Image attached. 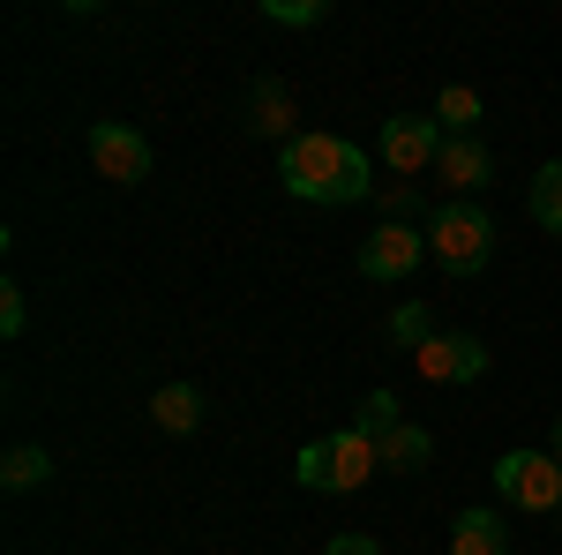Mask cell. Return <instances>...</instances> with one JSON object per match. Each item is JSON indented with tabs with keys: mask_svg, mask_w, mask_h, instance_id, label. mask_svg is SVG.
<instances>
[{
	"mask_svg": "<svg viewBox=\"0 0 562 555\" xmlns=\"http://www.w3.org/2000/svg\"><path fill=\"white\" fill-rule=\"evenodd\" d=\"M278 180L285 196L301 203H323V211H346V203H368L375 196V173H368V151L346 143L330 129H301L285 151H278Z\"/></svg>",
	"mask_w": 562,
	"mask_h": 555,
	"instance_id": "1",
	"label": "cell"
},
{
	"mask_svg": "<svg viewBox=\"0 0 562 555\" xmlns=\"http://www.w3.org/2000/svg\"><path fill=\"white\" fill-rule=\"evenodd\" d=\"M375 473H383V458H375V443H368L360 428L315 435V443H301V458H293V480L315 488V496H352V488H368Z\"/></svg>",
	"mask_w": 562,
	"mask_h": 555,
	"instance_id": "2",
	"label": "cell"
},
{
	"mask_svg": "<svg viewBox=\"0 0 562 555\" xmlns=\"http://www.w3.org/2000/svg\"><path fill=\"white\" fill-rule=\"evenodd\" d=\"M428 256L450 270V278H480L487 263H495V218L480 211V203H435L428 211Z\"/></svg>",
	"mask_w": 562,
	"mask_h": 555,
	"instance_id": "3",
	"label": "cell"
},
{
	"mask_svg": "<svg viewBox=\"0 0 562 555\" xmlns=\"http://www.w3.org/2000/svg\"><path fill=\"white\" fill-rule=\"evenodd\" d=\"M360 435H368V443H375V458H383V473H420L435 458V435L420 421H405V406H397V398H390V390H375V398H368V406H360Z\"/></svg>",
	"mask_w": 562,
	"mask_h": 555,
	"instance_id": "4",
	"label": "cell"
},
{
	"mask_svg": "<svg viewBox=\"0 0 562 555\" xmlns=\"http://www.w3.org/2000/svg\"><path fill=\"white\" fill-rule=\"evenodd\" d=\"M487 480H495V496H503L510 511H562V466H555V451H503Z\"/></svg>",
	"mask_w": 562,
	"mask_h": 555,
	"instance_id": "5",
	"label": "cell"
},
{
	"mask_svg": "<svg viewBox=\"0 0 562 555\" xmlns=\"http://www.w3.org/2000/svg\"><path fill=\"white\" fill-rule=\"evenodd\" d=\"M442 143H450V135H442V121H435V113H390L383 129H375L383 166L405 173V180H413V173H428L435 158H442Z\"/></svg>",
	"mask_w": 562,
	"mask_h": 555,
	"instance_id": "6",
	"label": "cell"
},
{
	"mask_svg": "<svg viewBox=\"0 0 562 555\" xmlns=\"http://www.w3.org/2000/svg\"><path fill=\"white\" fill-rule=\"evenodd\" d=\"M90 166L105 173V180H121V188H135V180H150L158 151H150V135L128 129V121H90Z\"/></svg>",
	"mask_w": 562,
	"mask_h": 555,
	"instance_id": "7",
	"label": "cell"
},
{
	"mask_svg": "<svg viewBox=\"0 0 562 555\" xmlns=\"http://www.w3.org/2000/svg\"><path fill=\"white\" fill-rule=\"evenodd\" d=\"M420 263H428V233H413V225H390L383 218L360 241V278H375V286H405Z\"/></svg>",
	"mask_w": 562,
	"mask_h": 555,
	"instance_id": "8",
	"label": "cell"
},
{
	"mask_svg": "<svg viewBox=\"0 0 562 555\" xmlns=\"http://www.w3.org/2000/svg\"><path fill=\"white\" fill-rule=\"evenodd\" d=\"M413 360H420L428 384H480V376H487V345H480L473 331H435Z\"/></svg>",
	"mask_w": 562,
	"mask_h": 555,
	"instance_id": "9",
	"label": "cell"
},
{
	"mask_svg": "<svg viewBox=\"0 0 562 555\" xmlns=\"http://www.w3.org/2000/svg\"><path fill=\"white\" fill-rule=\"evenodd\" d=\"M435 180H442L458 203H473L480 188L495 180V158H487V143H480V135H450V143H442V158H435Z\"/></svg>",
	"mask_w": 562,
	"mask_h": 555,
	"instance_id": "10",
	"label": "cell"
},
{
	"mask_svg": "<svg viewBox=\"0 0 562 555\" xmlns=\"http://www.w3.org/2000/svg\"><path fill=\"white\" fill-rule=\"evenodd\" d=\"M248 129L256 135H270V143H278V151H285V143H293V90L278 84V76H262L256 90H248Z\"/></svg>",
	"mask_w": 562,
	"mask_h": 555,
	"instance_id": "11",
	"label": "cell"
},
{
	"mask_svg": "<svg viewBox=\"0 0 562 555\" xmlns=\"http://www.w3.org/2000/svg\"><path fill=\"white\" fill-rule=\"evenodd\" d=\"M150 421L166 428V435H195V428H203V390L195 384H158L150 390Z\"/></svg>",
	"mask_w": 562,
	"mask_h": 555,
	"instance_id": "12",
	"label": "cell"
},
{
	"mask_svg": "<svg viewBox=\"0 0 562 555\" xmlns=\"http://www.w3.org/2000/svg\"><path fill=\"white\" fill-rule=\"evenodd\" d=\"M450 555H510V533L495 511H458L450 518Z\"/></svg>",
	"mask_w": 562,
	"mask_h": 555,
	"instance_id": "13",
	"label": "cell"
},
{
	"mask_svg": "<svg viewBox=\"0 0 562 555\" xmlns=\"http://www.w3.org/2000/svg\"><path fill=\"white\" fill-rule=\"evenodd\" d=\"M45 480H53V451H45V443H15V451L0 458V488H8V496H31Z\"/></svg>",
	"mask_w": 562,
	"mask_h": 555,
	"instance_id": "14",
	"label": "cell"
},
{
	"mask_svg": "<svg viewBox=\"0 0 562 555\" xmlns=\"http://www.w3.org/2000/svg\"><path fill=\"white\" fill-rule=\"evenodd\" d=\"M525 211H532V225H540V233H562V158H548V166L532 173Z\"/></svg>",
	"mask_w": 562,
	"mask_h": 555,
	"instance_id": "15",
	"label": "cell"
},
{
	"mask_svg": "<svg viewBox=\"0 0 562 555\" xmlns=\"http://www.w3.org/2000/svg\"><path fill=\"white\" fill-rule=\"evenodd\" d=\"M435 121H442V135H473L480 90H473V84H442V90H435Z\"/></svg>",
	"mask_w": 562,
	"mask_h": 555,
	"instance_id": "16",
	"label": "cell"
},
{
	"mask_svg": "<svg viewBox=\"0 0 562 555\" xmlns=\"http://www.w3.org/2000/svg\"><path fill=\"white\" fill-rule=\"evenodd\" d=\"M428 338H435V315H428V300H405V308H390V345L420 353Z\"/></svg>",
	"mask_w": 562,
	"mask_h": 555,
	"instance_id": "17",
	"label": "cell"
},
{
	"mask_svg": "<svg viewBox=\"0 0 562 555\" xmlns=\"http://www.w3.org/2000/svg\"><path fill=\"white\" fill-rule=\"evenodd\" d=\"M330 8L323 0H262V23H285V31H315Z\"/></svg>",
	"mask_w": 562,
	"mask_h": 555,
	"instance_id": "18",
	"label": "cell"
},
{
	"mask_svg": "<svg viewBox=\"0 0 562 555\" xmlns=\"http://www.w3.org/2000/svg\"><path fill=\"white\" fill-rule=\"evenodd\" d=\"M23 331H31V300L8 278V286H0V338H23Z\"/></svg>",
	"mask_w": 562,
	"mask_h": 555,
	"instance_id": "19",
	"label": "cell"
},
{
	"mask_svg": "<svg viewBox=\"0 0 562 555\" xmlns=\"http://www.w3.org/2000/svg\"><path fill=\"white\" fill-rule=\"evenodd\" d=\"M383 211H390V225H413L420 218V188L405 180V188H383Z\"/></svg>",
	"mask_w": 562,
	"mask_h": 555,
	"instance_id": "20",
	"label": "cell"
},
{
	"mask_svg": "<svg viewBox=\"0 0 562 555\" xmlns=\"http://www.w3.org/2000/svg\"><path fill=\"white\" fill-rule=\"evenodd\" d=\"M323 555H383V541H375V533H330Z\"/></svg>",
	"mask_w": 562,
	"mask_h": 555,
	"instance_id": "21",
	"label": "cell"
},
{
	"mask_svg": "<svg viewBox=\"0 0 562 555\" xmlns=\"http://www.w3.org/2000/svg\"><path fill=\"white\" fill-rule=\"evenodd\" d=\"M548 451H555V466H562V413H555V443H548Z\"/></svg>",
	"mask_w": 562,
	"mask_h": 555,
	"instance_id": "22",
	"label": "cell"
}]
</instances>
